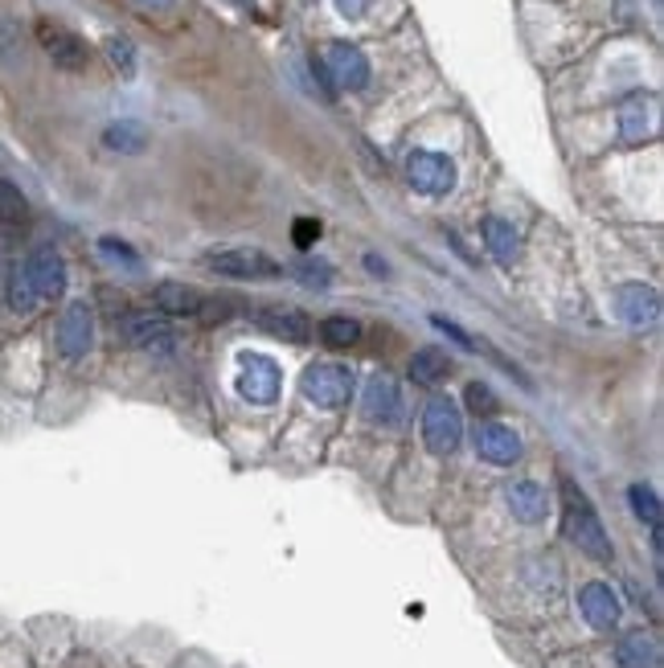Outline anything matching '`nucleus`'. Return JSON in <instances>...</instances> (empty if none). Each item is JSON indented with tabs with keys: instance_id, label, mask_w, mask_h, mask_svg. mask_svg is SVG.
<instances>
[{
	"instance_id": "obj_1",
	"label": "nucleus",
	"mask_w": 664,
	"mask_h": 668,
	"mask_svg": "<svg viewBox=\"0 0 664 668\" xmlns=\"http://www.w3.org/2000/svg\"><path fill=\"white\" fill-rule=\"evenodd\" d=\"M562 525H566V538L595 562H611V538L603 529V521L595 513V504L587 501V492L574 480H562Z\"/></svg>"
},
{
	"instance_id": "obj_2",
	"label": "nucleus",
	"mask_w": 664,
	"mask_h": 668,
	"mask_svg": "<svg viewBox=\"0 0 664 668\" xmlns=\"http://www.w3.org/2000/svg\"><path fill=\"white\" fill-rule=\"evenodd\" d=\"M353 382H357V377H353L349 365H336V361H320V365H308L304 382H299V390H304V398H308L312 407H320V410H341V407H349Z\"/></svg>"
},
{
	"instance_id": "obj_3",
	"label": "nucleus",
	"mask_w": 664,
	"mask_h": 668,
	"mask_svg": "<svg viewBox=\"0 0 664 668\" xmlns=\"http://www.w3.org/2000/svg\"><path fill=\"white\" fill-rule=\"evenodd\" d=\"M456 160L451 156H443V152H431V149H414L406 156V181L414 193H423V197H447L451 189H456Z\"/></svg>"
},
{
	"instance_id": "obj_4",
	"label": "nucleus",
	"mask_w": 664,
	"mask_h": 668,
	"mask_svg": "<svg viewBox=\"0 0 664 668\" xmlns=\"http://www.w3.org/2000/svg\"><path fill=\"white\" fill-rule=\"evenodd\" d=\"M423 444L435 455H451L463 444V414L447 394H435L423 407Z\"/></svg>"
},
{
	"instance_id": "obj_5",
	"label": "nucleus",
	"mask_w": 664,
	"mask_h": 668,
	"mask_svg": "<svg viewBox=\"0 0 664 668\" xmlns=\"http://www.w3.org/2000/svg\"><path fill=\"white\" fill-rule=\"evenodd\" d=\"M320 70H324L332 87H341V91H366L369 87V57L361 54L353 41H329Z\"/></svg>"
},
{
	"instance_id": "obj_6",
	"label": "nucleus",
	"mask_w": 664,
	"mask_h": 668,
	"mask_svg": "<svg viewBox=\"0 0 664 668\" xmlns=\"http://www.w3.org/2000/svg\"><path fill=\"white\" fill-rule=\"evenodd\" d=\"M205 267L218 271L226 279H279L283 267H279L271 255L263 251H251V246H234V251H214L205 255Z\"/></svg>"
},
{
	"instance_id": "obj_7",
	"label": "nucleus",
	"mask_w": 664,
	"mask_h": 668,
	"mask_svg": "<svg viewBox=\"0 0 664 668\" xmlns=\"http://www.w3.org/2000/svg\"><path fill=\"white\" fill-rule=\"evenodd\" d=\"M37 41H41V50L54 57V66H62V70H87V62H91L87 41L78 38L74 29H66V25H58V21H37Z\"/></svg>"
},
{
	"instance_id": "obj_8",
	"label": "nucleus",
	"mask_w": 664,
	"mask_h": 668,
	"mask_svg": "<svg viewBox=\"0 0 664 668\" xmlns=\"http://www.w3.org/2000/svg\"><path fill=\"white\" fill-rule=\"evenodd\" d=\"M279 382H283V373H279L276 361H267V357H258V354H246L239 361V394L246 402L271 407L279 398Z\"/></svg>"
},
{
	"instance_id": "obj_9",
	"label": "nucleus",
	"mask_w": 664,
	"mask_h": 668,
	"mask_svg": "<svg viewBox=\"0 0 664 668\" xmlns=\"http://www.w3.org/2000/svg\"><path fill=\"white\" fill-rule=\"evenodd\" d=\"M124 336H128L131 349H144V354H173L177 349V333L161 312H124Z\"/></svg>"
},
{
	"instance_id": "obj_10",
	"label": "nucleus",
	"mask_w": 664,
	"mask_h": 668,
	"mask_svg": "<svg viewBox=\"0 0 664 668\" xmlns=\"http://www.w3.org/2000/svg\"><path fill=\"white\" fill-rule=\"evenodd\" d=\"M91 345H94V308L78 299L58 320V349H62V357L78 361V357L91 354Z\"/></svg>"
},
{
	"instance_id": "obj_11",
	"label": "nucleus",
	"mask_w": 664,
	"mask_h": 668,
	"mask_svg": "<svg viewBox=\"0 0 664 668\" xmlns=\"http://www.w3.org/2000/svg\"><path fill=\"white\" fill-rule=\"evenodd\" d=\"M578 612H583V619L595 631H615L620 628V615H624V603H620V594L611 591L608 582H587L578 591Z\"/></svg>"
},
{
	"instance_id": "obj_12",
	"label": "nucleus",
	"mask_w": 664,
	"mask_h": 668,
	"mask_svg": "<svg viewBox=\"0 0 664 668\" xmlns=\"http://www.w3.org/2000/svg\"><path fill=\"white\" fill-rule=\"evenodd\" d=\"M25 275L34 283L37 299H58L66 292V262H62L54 246H37L29 262H25Z\"/></svg>"
},
{
	"instance_id": "obj_13",
	"label": "nucleus",
	"mask_w": 664,
	"mask_h": 668,
	"mask_svg": "<svg viewBox=\"0 0 664 668\" xmlns=\"http://www.w3.org/2000/svg\"><path fill=\"white\" fill-rule=\"evenodd\" d=\"M615 308L624 316L631 329H652V324H661V296H656V287H648V283H624L620 292H615Z\"/></svg>"
},
{
	"instance_id": "obj_14",
	"label": "nucleus",
	"mask_w": 664,
	"mask_h": 668,
	"mask_svg": "<svg viewBox=\"0 0 664 668\" xmlns=\"http://www.w3.org/2000/svg\"><path fill=\"white\" fill-rule=\"evenodd\" d=\"M476 451L480 460L497 467H513L521 460V435L505 423H480L476 427Z\"/></svg>"
},
{
	"instance_id": "obj_15",
	"label": "nucleus",
	"mask_w": 664,
	"mask_h": 668,
	"mask_svg": "<svg viewBox=\"0 0 664 668\" xmlns=\"http://www.w3.org/2000/svg\"><path fill=\"white\" fill-rule=\"evenodd\" d=\"M505 504L521 525H541L550 517V497L537 480H509L505 484Z\"/></svg>"
},
{
	"instance_id": "obj_16",
	"label": "nucleus",
	"mask_w": 664,
	"mask_h": 668,
	"mask_svg": "<svg viewBox=\"0 0 664 668\" xmlns=\"http://www.w3.org/2000/svg\"><path fill=\"white\" fill-rule=\"evenodd\" d=\"M361 410H366L369 423H394V419H398V410H403V394H398V382H394L386 370H378L366 382Z\"/></svg>"
},
{
	"instance_id": "obj_17",
	"label": "nucleus",
	"mask_w": 664,
	"mask_h": 668,
	"mask_svg": "<svg viewBox=\"0 0 664 668\" xmlns=\"http://www.w3.org/2000/svg\"><path fill=\"white\" fill-rule=\"evenodd\" d=\"M258 324L279 341H288V345H308L312 341V320L299 308H263Z\"/></svg>"
},
{
	"instance_id": "obj_18",
	"label": "nucleus",
	"mask_w": 664,
	"mask_h": 668,
	"mask_svg": "<svg viewBox=\"0 0 664 668\" xmlns=\"http://www.w3.org/2000/svg\"><path fill=\"white\" fill-rule=\"evenodd\" d=\"M205 296L202 292H193V287H184V283H161L156 292H152V308L165 316H197L202 312Z\"/></svg>"
},
{
	"instance_id": "obj_19",
	"label": "nucleus",
	"mask_w": 664,
	"mask_h": 668,
	"mask_svg": "<svg viewBox=\"0 0 664 668\" xmlns=\"http://www.w3.org/2000/svg\"><path fill=\"white\" fill-rule=\"evenodd\" d=\"M620 668H661V644L648 631H627L615 648Z\"/></svg>"
},
{
	"instance_id": "obj_20",
	"label": "nucleus",
	"mask_w": 664,
	"mask_h": 668,
	"mask_svg": "<svg viewBox=\"0 0 664 668\" xmlns=\"http://www.w3.org/2000/svg\"><path fill=\"white\" fill-rule=\"evenodd\" d=\"M484 246H488V255L500 267H513L516 255H521V239H516L513 222H505V218H488L484 222Z\"/></svg>"
},
{
	"instance_id": "obj_21",
	"label": "nucleus",
	"mask_w": 664,
	"mask_h": 668,
	"mask_svg": "<svg viewBox=\"0 0 664 668\" xmlns=\"http://www.w3.org/2000/svg\"><path fill=\"white\" fill-rule=\"evenodd\" d=\"M103 149L136 156V152L148 149V128L144 124H136V119H115V124L103 128Z\"/></svg>"
},
{
	"instance_id": "obj_22",
	"label": "nucleus",
	"mask_w": 664,
	"mask_h": 668,
	"mask_svg": "<svg viewBox=\"0 0 664 668\" xmlns=\"http://www.w3.org/2000/svg\"><path fill=\"white\" fill-rule=\"evenodd\" d=\"M447 373H451V361L439 349H419L410 357V382L414 386H439V382H447Z\"/></svg>"
},
{
	"instance_id": "obj_23",
	"label": "nucleus",
	"mask_w": 664,
	"mask_h": 668,
	"mask_svg": "<svg viewBox=\"0 0 664 668\" xmlns=\"http://www.w3.org/2000/svg\"><path fill=\"white\" fill-rule=\"evenodd\" d=\"M620 136L624 144H644L648 140V107H644V94H631L624 107H620Z\"/></svg>"
},
{
	"instance_id": "obj_24",
	"label": "nucleus",
	"mask_w": 664,
	"mask_h": 668,
	"mask_svg": "<svg viewBox=\"0 0 664 668\" xmlns=\"http://www.w3.org/2000/svg\"><path fill=\"white\" fill-rule=\"evenodd\" d=\"M320 341H324L329 349H353V345L361 341V324H357L353 316H324Z\"/></svg>"
},
{
	"instance_id": "obj_25",
	"label": "nucleus",
	"mask_w": 664,
	"mask_h": 668,
	"mask_svg": "<svg viewBox=\"0 0 664 668\" xmlns=\"http://www.w3.org/2000/svg\"><path fill=\"white\" fill-rule=\"evenodd\" d=\"M29 222V202L9 177H0V226H25Z\"/></svg>"
},
{
	"instance_id": "obj_26",
	"label": "nucleus",
	"mask_w": 664,
	"mask_h": 668,
	"mask_svg": "<svg viewBox=\"0 0 664 668\" xmlns=\"http://www.w3.org/2000/svg\"><path fill=\"white\" fill-rule=\"evenodd\" d=\"M627 504H631V513L640 521H648L652 529L661 525V497H656V488H648V484H631L627 488Z\"/></svg>"
},
{
	"instance_id": "obj_27",
	"label": "nucleus",
	"mask_w": 664,
	"mask_h": 668,
	"mask_svg": "<svg viewBox=\"0 0 664 668\" xmlns=\"http://www.w3.org/2000/svg\"><path fill=\"white\" fill-rule=\"evenodd\" d=\"M37 304H41V299H37L34 283H29V275H25V267H17L13 279H9V308H13L17 316H29Z\"/></svg>"
},
{
	"instance_id": "obj_28",
	"label": "nucleus",
	"mask_w": 664,
	"mask_h": 668,
	"mask_svg": "<svg viewBox=\"0 0 664 668\" xmlns=\"http://www.w3.org/2000/svg\"><path fill=\"white\" fill-rule=\"evenodd\" d=\"M292 275L304 283V287H312V292H324L332 283V267L329 262H320V259H299L292 262Z\"/></svg>"
},
{
	"instance_id": "obj_29",
	"label": "nucleus",
	"mask_w": 664,
	"mask_h": 668,
	"mask_svg": "<svg viewBox=\"0 0 664 668\" xmlns=\"http://www.w3.org/2000/svg\"><path fill=\"white\" fill-rule=\"evenodd\" d=\"M103 50H107L111 66H115L119 75H124V78L136 75V46H131L128 38H107V41H103Z\"/></svg>"
},
{
	"instance_id": "obj_30",
	"label": "nucleus",
	"mask_w": 664,
	"mask_h": 668,
	"mask_svg": "<svg viewBox=\"0 0 664 668\" xmlns=\"http://www.w3.org/2000/svg\"><path fill=\"white\" fill-rule=\"evenodd\" d=\"M463 402H468V410H472V414H497V394L488 390L484 382H472V386H468V394H463Z\"/></svg>"
},
{
	"instance_id": "obj_31",
	"label": "nucleus",
	"mask_w": 664,
	"mask_h": 668,
	"mask_svg": "<svg viewBox=\"0 0 664 668\" xmlns=\"http://www.w3.org/2000/svg\"><path fill=\"white\" fill-rule=\"evenodd\" d=\"M431 324H435V329H439V333L447 336V341H456L460 349H472V354H476V336H468V333L460 329V324H451L447 316H431Z\"/></svg>"
},
{
	"instance_id": "obj_32",
	"label": "nucleus",
	"mask_w": 664,
	"mask_h": 668,
	"mask_svg": "<svg viewBox=\"0 0 664 668\" xmlns=\"http://www.w3.org/2000/svg\"><path fill=\"white\" fill-rule=\"evenodd\" d=\"M99 251H103L107 259H115V262H128V267H140V255L131 251L128 242H119V239H99Z\"/></svg>"
},
{
	"instance_id": "obj_33",
	"label": "nucleus",
	"mask_w": 664,
	"mask_h": 668,
	"mask_svg": "<svg viewBox=\"0 0 664 668\" xmlns=\"http://www.w3.org/2000/svg\"><path fill=\"white\" fill-rule=\"evenodd\" d=\"M292 239L299 251H308V246L320 239V222H316V218H299V222L292 226Z\"/></svg>"
},
{
	"instance_id": "obj_34",
	"label": "nucleus",
	"mask_w": 664,
	"mask_h": 668,
	"mask_svg": "<svg viewBox=\"0 0 664 668\" xmlns=\"http://www.w3.org/2000/svg\"><path fill=\"white\" fill-rule=\"evenodd\" d=\"M336 9H341V17H366V9H369V0H336Z\"/></svg>"
},
{
	"instance_id": "obj_35",
	"label": "nucleus",
	"mask_w": 664,
	"mask_h": 668,
	"mask_svg": "<svg viewBox=\"0 0 664 668\" xmlns=\"http://www.w3.org/2000/svg\"><path fill=\"white\" fill-rule=\"evenodd\" d=\"M366 267L373 271V275H386V262L378 259V255H366Z\"/></svg>"
},
{
	"instance_id": "obj_36",
	"label": "nucleus",
	"mask_w": 664,
	"mask_h": 668,
	"mask_svg": "<svg viewBox=\"0 0 664 668\" xmlns=\"http://www.w3.org/2000/svg\"><path fill=\"white\" fill-rule=\"evenodd\" d=\"M136 4H144V9H173V0H136Z\"/></svg>"
}]
</instances>
